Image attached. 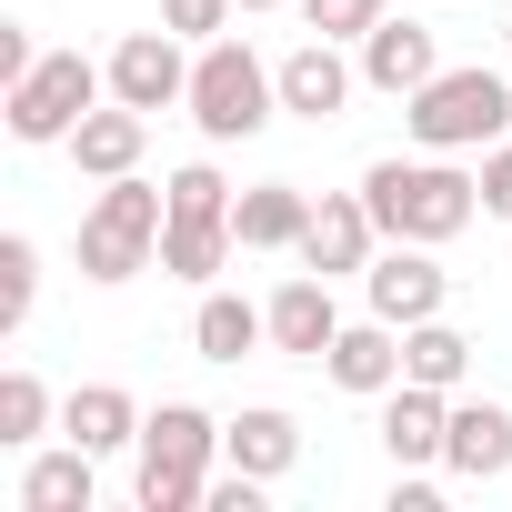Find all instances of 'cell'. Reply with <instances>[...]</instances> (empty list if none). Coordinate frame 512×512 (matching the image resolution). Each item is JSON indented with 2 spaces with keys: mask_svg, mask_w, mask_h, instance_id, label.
<instances>
[{
  "mask_svg": "<svg viewBox=\"0 0 512 512\" xmlns=\"http://www.w3.org/2000/svg\"><path fill=\"white\" fill-rule=\"evenodd\" d=\"M352 81H362V71H352V61L322 41V31H312L302 51H282V111H292V121H342Z\"/></svg>",
  "mask_w": 512,
  "mask_h": 512,
  "instance_id": "13",
  "label": "cell"
},
{
  "mask_svg": "<svg viewBox=\"0 0 512 512\" xmlns=\"http://www.w3.org/2000/svg\"><path fill=\"white\" fill-rule=\"evenodd\" d=\"M161 221H171V191H151L141 171L101 181L91 211H81V282H131V272H151Z\"/></svg>",
  "mask_w": 512,
  "mask_h": 512,
  "instance_id": "4",
  "label": "cell"
},
{
  "mask_svg": "<svg viewBox=\"0 0 512 512\" xmlns=\"http://www.w3.org/2000/svg\"><path fill=\"white\" fill-rule=\"evenodd\" d=\"M131 452H141V512H201L221 422L201 402H161V412H141V442Z\"/></svg>",
  "mask_w": 512,
  "mask_h": 512,
  "instance_id": "3",
  "label": "cell"
},
{
  "mask_svg": "<svg viewBox=\"0 0 512 512\" xmlns=\"http://www.w3.org/2000/svg\"><path fill=\"white\" fill-rule=\"evenodd\" d=\"M442 442H452V392H432V382H392V402H382V452H392V472L442 462Z\"/></svg>",
  "mask_w": 512,
  "mask_h": 512,
  "instance_id": "10",
  "label": "cell"
},
{
  "mask_svg": "<svg viewBox=\"0 0 512 512\" xmlns=\"http://www.w3.org/2000/svg\"><path fill=\"white\" fill-rule=\"evenodd\" d=\"M221 462L282 482V472L302 462V422H292V412H272V402H262V412H231V422H221Z\"/></svg>",
  "mask_w": 512,
  "mask_h": 512,
  "instance_id": "17",
  "label": "cell"
},
{
  "mask_svg": "<svg viewBox=\"0 0 512 512\" xmlns=\"http://www.w3.org/2000/svg\"><path fill=\"white\" fill-rule=\"evenodd\" d=\"M362 201H372V221H382V241H452V231H472V211H482V171H452V151H432V161H372L362 171Z\"/></svg>",
  "mask_w": 512,
  "mask_h": 512,
  "instance_id": "1",
  "label": "cell"
},
{
  "mask_svg": "<svg viewBox=\"0 0 512 512\" xmlns=\"http://www.w3.org/2000/svg\"><path fill=\"white\" fill-rule=\"evenodd\" d=\"M101 91H111V71H91L81 51H41L11 81V141H71L101 111Z\"/></svg>",
  "mask_w": 512,
  "mask_h": 512,
  "instance_id": "6",
  "label": "cell"
},
{
  "mask_svg": "<svg viewBox=\"0 0 512 512\" xmlns=\"http://www.w3.org/2000/svg\"><path fill=\"white\" fill-rule=\"evenodd\" d=\"M362 292H372V312L382 322H432L442 302H452V272L432 262V241H392V251H372V272H362Z\"/></svg>",
  "mask_w": 512,
  "mask_h": 512,
  "instance_id": "7",
  "label": "cell"
},
{
  "mask_svg": "<svg viewBox=\"0 0 512 512\" xmlns=\"http://www.w3.org/2000/svg\"><path fill=\"white\" fill-rule=\"evenodd\" d=\"M462 372H472V342L432 312V322H412L402 332V382H432V392H462Z\"/></svg>",
  "mask_w": 512,
  "mask_h": 512,
  "instance_id": "23",
  "label": "cell"
},
{
  "mask_svg": "<svg viewBox=\"0 0 512 512\" xmlns=\"http://www.w3.org/2000/svg\"><path fill=\"white\" fill-rule=\"evenodd\" d=\"M282 111V71H262V51L251 41H201V61H191V121H201V141H251Z\"/></svg>",
  "mask_w": 512,
  "mask_h": 512,
  "instance_id": "5",
  "label": "cell"
},
{
  "mask_svg": "<svg viewBox=\"0 0 512 512\" xmlns=\"http://www.w3.org/2000/svg\"><path fill=\"white\" fill-rule=\"evenodd\" d=\"M41 422H51L41 372H0V442H41Z\"/></svg>",
  "mask_w": 512,
  "mask_h": 512,
  "instance_id": "25",
  "label": "cell"
},
{
  "mask_svg": "<svg viewBox=\"0 0 512 512\" xmlns=\"http://www.w3.org/2000/svg\"><path fill=\"white\" fill-rule=\"evenodd\" d=\"M111 101H131V111H171V101H191V61H181V31H131L111 61Z\"/></svg>",
  "mask_w": 512,
  "mask_h": 512,
  "instance_id": "8",
  "label": "cell"
},
{
  "mask_svg": "<svg viewBox=\"0 0 512 512\" xmlns=\"http://www.w3.org/2000/svg\"><path fill=\"white\" fill-rule=\"evenodd\" d=\"M91 462H101V452H81V442L41 452V462L21 472V512H91Z\"/></svg>",
  "mask_w": 512,
  "mask_h": 512,
  "instance_id": "22",
  "label": "cell"
},
{
  "mask_svg": "<svg viewBox=\"0 0 512 512\" xmlns=\"http://www.w3.org/2000/svg\"><path fill=\"white\" fill-rule=\"evenodd\" d=\"M262 342H272V312H251L231 292H201V312H191V352L201 362H251Z\"/></svg>",
  "mask_w": 512,
  "mask_h": 512,
  "instance_id": "19",
  "label": "cell"
},
{
  "mask_svg": "<svg viewBox=\"0 0 512 512\" xmlns=\"http://www.w3.org/2000/svg\"><path fill=\"white\" fill-rule=\"evenodd\" d=\"M262 312H272V352H292V362H322V352H332V332H342V302H332V282H322V272H292Z\"/></svg>",
  "mask_w": 512,
  "mask_h": 512,
  "instance_id": "12",
  "label": "cell"
},
{
  "mask_svg": "<svg viewBox=\"0 0 512 512\" xmlns=\"http://www.w3.org/2000/svg\"><path fill=\"white\" fill-rule=\"evenodd\" d=\"M372 241H382V221H372V201L362 191H332V201H312V231H302V272H372Z\"/></svg>",
  "mask_w": 512,
  "mask_h": 512,
  "instance_id": "9",
  "label": "cell"
},
{
  "mask_svg": "<svg viewBox=\"0 0 512 512\" xmlns=\"http://www.w3.org/2000/svg\"><path fill=\"white\" fill-rule=\"evenodd\" d=\"M402 121H412V141H422V151H492V141L512 131V81H502V71H482V61L432 71V81L402 101Z\"/></svg>",
  "mask_w": 512,
  "mask_h": 512,
  "instance_id": "2",
  "label": "cell"
},
{
  "mask_svg": "<svg viewBox=\"0 0 512 512\" xmlns=\"http://www.w3.org/2000/svg\"><path fill=\"white\" fill-rule=\"evenodd\" d=\"M141 141H151V111L111 101V111H91V121L71 131V161H81L91 181H121V171H141Z\"/></svg>",
  "mask_w": 512,
  "mask_h": 512,
  "instance_id": "18",
  "label": "cell"
},
{
  "mask_svg": "<svg viewBox=\"0 0 512 512\" xmlns=\"http://www.w3.org/2000/svg\"><path fill=\"white\" fill-rule=\"evenodd\" d=\"M432 71H442V41H432L422 21H392V11H382V21L362 31V81H372V91L412 101V91H422Z\"/></svg>",
  "mask_w": 512,
  "mask_h": 512,
  "instance_id": "11",
  "label": "cell"
},
{
  "mask_svg": "<svg viewBox=\"0 0 512 512\" xmlns=\"http://www.w3.org/2000/svg\"><path fill=\"white\" fill-rule=\"evenodd\" d=\"M241 11H302V0H241Z\"/></svg>",
  "mask_w": 512,
  "mask_h": 512,
  "instance_id": "32",
  "label": "cell"
},
{
  "mask_svg": "<svg viewBox=\"0 0 512 512\" xmlns=\"http://www.w3.org/2000/svg\"><path fill=\"white\" fill-rule=\"evenodd\" d=\"M442 472H452V482H502V472H512V412H502V402H452Z\"/></svg>",
  "mask_w": 512,
  "mask_h": 512,
  "instance_id": "15",
  "label": "cell"
},
{
  "mask_svg": "<svg viewBox=\"0 0 512 512\" xmlns=\"http://www.w3.org/2000/svg\"><path fill=\"white\" fill-rule=\"evenodd\" d=\"M302 21H312L322 41H362V31L382 21V0H302Z\"/></svg>",
  "mask_w": 512,
  "mask_h": 512,
  "instance_id": "28",
  "label": "cell"
},
{
  "mask_svg": "<svg viewBox=\"0 0 512 512\" xmlns=\"http://www.w3.org/2000/svg\"><path fill=\"white\" fill-rule=\"evenodd\" d=\"M161 191H171V211H191V221H231V181H221L211 161H181Z\"/></svg>",
  "mask_w": 512,
  "mask_h": 512,
  "instance_id": "26",
  "label": "cell"
},
{
  "mask_svg": "<svg viewBox=\"0 0 512 512\" xmlns=\"http://www.w3.org/2000/svg\"><path fill=\"white\" fill-rule=\"evenodd\" d=\"M231 231H241V251H302V231H312L302 181H251L231 201Z\"/></svg>",
  "mask_w": 512,
  "mask_h": 512,
  "instance_id": "16",
  "label": "cell"
},
{
  "mask_svg": "<svg viewBox=\"0 0 512 512\" xmlns=\"http://www.w3.org/2000/svg\"><path fill=\"white\" fill-rule=\"evenodd\" d=\"M31 61H41V51H31V31H21V21H0V81H21Z\"/></svg>",
  "mask_w": 512,
  "mask_h": 512,
  "instance_id": "31",
  "label": "cell"
},
{
  "mask_svg": "<svg viewBox=\"0 0 512 512\" xmlns=\"http://www.w3.org/2000/svg\"><path fill=\"white\" fill-rule=\"evenodd\" d=\"M61 432H71L81 452H121V442H141V412H131L121 382H81V392L61 402Z\"/></svg>",
  "mask_w": 512,
  "mask_h": 512,
  "instance_id": "20",
  "label": "cell"
},
{
  "mask_svg": "<svg viewBox=\"0 0 512 512\" xmlns=\"http://www.w3.org/2000/svg\"><path fill=\"white\" fill-rule=\"evenodd\" d=\"M482 211H492V221H512V141H492V151H482Z\"/></svg>",
  "mask_w": 512,
  "mask_h": 512,
  "instance_id": "30",
  "label": "cell"
},
{
  "mask_svg": "<svg viewBox=\"0 0 512 512\" xmlns=\"http://www.w3.org/2000/svg\"><path fill=\"white\" fill-rule=\"evenodd\" d=\"M201 512H262V472H241V462H231V472L201 492Z\"/></svg>",
  "mask_w": 512,
  "mask_h": 512,
  "instance_id": "29",
  "label": "cell"
},
{
  "mask_svg": "<svg viewBox=\"0 0 512 512\" xmlns=\"http://www.w3.org/2000/svg\"><path fill=\"white\" fill-rule=\"evenodd\" d=\"M231 11H241V0H161V31H181V41H221Z\"/></svg>",
  "mask_w": 512,
  "mask_h": 512,
  "instance_id": "27",
  "label": "cell"
},
{
  "mask_svg": "<svg viewBox=\"0 0 512 512\" xmlns=\"http://www.w3.org/2000/svg\"><path fill=\"white\" fill-rule=\"evenodd\" d=\"M322 372L342 382V392H392L402 382V322H342L332 332V352H322Z\"/></svg>",
  "mask_w": 512,
  "mask_h": 512,
  "instance_id": "14",
  "label": "cell"
},
{
  "mask_svg": "<svg viewBox=\"0 0 512 512\" xmlns=\"http://www.w3.org/2000/svg\"><path fill=\"white\" fill-rule=\"evenodd\" d=\"M231 251H241V231H231V221H191V211H171V221H161V272H171V282H211Z\"/></svg>",
  "mask_w": 512,
  "mask_h": 512,
  "instance_id": "21",
  "label": "cell"
},
{
  "mask_svg": "<svg viewBox=\"0 0 512 512\" xmlns=\"http://www.w3.org/2000/svg\"><path fill=\"white\" fill-rule=\"evenodd\" d=\"M31 302H41V251L11 231V241H0V332H21Z\"/></svg>",
  "mask_w": 512,
  "mask_h": 512,
  "instance_id": "24",
  "label": "cell"
}]
</instances>
